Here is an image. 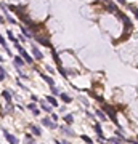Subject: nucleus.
Wrapping results in <instances>:
<instances>
[{
    "instance_id": "1",
    "label": "nucleus",
    "mask_w": 138,
    "mask_h": 144,
    "mask_svg": "<svg viewBox=\"0 0 138 144\" xmlns=\"http://www.w3.org/2000/svg\"><path fill=\"white\" fill-rule=\"evenodd\" d=\"M103 112H106L108 115H109V119H111L116 125H117V127H119V120H117V111L113 107V106H109V104H104L103 106ZM119 128H121V127H119Z\"/></svg>"
},
{
    "instance_id": "2",
    "label": "nucleus",
    "mask_w": 138,
    "mask_h": 144,
    "mask_svg": "<svg viewBox=\"0 0 138 144\" xmlns=\"http://www.w3.org/2000/svg\"><path fill=\"white\" fill-rule=\"evenodd\" d=\"M15 46H16V50L19 51V54L23 56V59H24L26 63H29V64H31V63H32V58H31V54L27 53V51H26V50H24V48H23V46H21L19 43H18V42L15 43Z\"/></svg>"
},
{
    "instance_id": "3",
    "label": "nucleus",
    "mask_w": 138,
    "mask_h": 144,
    "mask_svg": "<svg viewBox=\"0 0 138 144\" xmlns=\"http://www.w3.org/2000/svg\"><path fill=\"white\" fill-rule=\"evenodd\" d=\"M2 133L5 134V138H6V141H8V144H18V138L15 136V134H11L8 130H5V128H2Z\"/></svg>"
},
{
    "instance_id": "4",
    "label": "nucleus",
    "mask_w": 138,
    "mask_h": 144,
    "mask_svg": "<svg viewBox=\"0 0 138 144\" xmlns=\"http://www.w3.org/2000/svg\"><path fill=\"white\" fill-rule=\"evenodd\" d=\"M93 130H95V133L98 134V139H100L101 142H104V134H103V130H101V125H100L98 122H95V127H93Z\"/></svg>"
},
{
    "instance_id": "5",
    "label": "nucleus",
    "mask_w": 138,
    "mask_h": 144,
    "mask_svg": "<svg viewBox=\"0 0 138 144\" xmlns=\"http://www.w3.org/2000/svg\"><path fill=\"white\" fill-rule=\"evenodd\" d=\"M42 123H43L47 128H50V130H55V128H56V123H55L51 119H48V117H43V119H42Z\"/></svg>"
},
{
    "instance_id": "6",
    "label": "nucleus",
    "mask_w": 138,
    "mask_h": 144,
    "mask_svg": "<svg viewBox=\"0 0 138 144\" xmlns=\"http://www.w3.org/2000/svg\"><path fill=\"white\" fill-rule=\"evenodd\" d=\"M31 50H32V54H34V58H35L37 61H42V59H43V54H42V51H40V50H39V48L35 46V45H32V48H31Z\"/></svg>"
},
{
    "instance_id": "7",
    "label": "nucleus",
    "mask_w": 138,
    "mask_h": 144,
    "mask_svg": "<svg viewBox=\"0 0 138 144\" xmlns=\"http://www.w3.org/2000/svg\"><path fill=\"white\" fill-rule=\"evenodd\" d=\"M35 38H37V42H39L40 45H45V46H50V48H51V43H50V40H48V37H43V35H37Z\"/></svg>"
},
{
    "instance_id": "8",
    "label": "nucleus",
    "mask_w": 138,
    "mask_h": 144,
    "mask_svg": "<svg viewBox=\"0 0 138 144\" xmlns=\"http://www.w3.org/2000/svg\"><path fill=\"white\" fill-rule=\"evenodd\" d=\"M13 61H15V67H16V69H19V67H23L26 64V61L23 59V58H19V56H15Z\"/></svg>"
},
{
    "instance_id": "9",
    "label": "nucleus",
    "mask_w": 138,
    "mask_h": 144,
    "mask_svg": "<svg viewBox=\"0 0 138 144\" xmlns=\"http://www.w3.org/2000/svg\"><path fill=\"white\" fill-rule=\"evenodd\" d=\"M95 115H96L100 120H103V122H106V120H108V115H106L103 111H101V109H96V111H95Z\"/></svg>"
},
{
    "instance_id": "10",
    "label": "nucleus",
    "mask_w": 138,
    "mask_h": 144,
    "mask_svg": "<svg viewBox=\"0 0 138 144\" xmlns=\"http://www.w3.org/2000/svg\"><path fill=\"white\" fill-rule=\"evenodd\" d=\"M2 96H3V99H5V102H6V104H10V102H11V93L8 91V90H3V91H2Z\"/></svg>"
},
{
    "instance_id": "11",
    "label": "nucleus",
    "mask_w": 138,
    "mask_h": 144,
    "mask_svg": "<svg viewBox=\"0 0 138 144\" xmlns=\"http://www.w3.org/2000/svg\"><path fill=\"white\" fill-rule=\"evenodd\" d=\"M61 131L66 134V136H76V133H74V130H71V128H68V127H61Z\"/></svg>"
},
{
    "instance_id": "12",
    "label": "nucleus",
    "mask_w": 138,
    "mask_h": 144,
    "mask_svg": "<svg viewBox=\"0 0 138 144\" xmlns=\"http://www.w3.org/2000/svg\"><path fill=\"white\" fill-rule=\"evenodd\" d=\"M40 77L43 79V82H47L50 86H55V80L51 79V77H48V75H45V74H40Z\"/></svg>"
},
{
    "instance_id": "13",
    "label": "nucleus",
    "mask_w": 138,
    "mask_h": 144,
    "mask_svg": "<svg viewBox=\"0 0 138 144\" xmlns=\"http://www.w3.org/2000/svg\"><path fill=\"white\" fill-rule=\"evenodd\" d=\"M31 131H32V134H35V136H40L42 134V130L37 127V125H31Z\"/></svg>"
},
{
    "instance_id": "14",
    "label": "nucleus",
    "mask_w": 138,
    "mask_h": 144,
    "mask_svg": "<svg viewBox=\"0 0 138 144\" xmlns=\"http://www.w3.org/2000/svg\"><path fill=\"white\" fill-rule=\"evenodd\" d=\"M47 101L50 102V106H53V107H58V101H56V98H55V96H47Z\"/></svg>"
},
{
    "instance_id": "15",
    "label": "nucleus",
    "mask_w": 138,
    "mask_h": 144,
    "mask_svg": "<svg viewBox=\"0 0 138 144\" xmlns=\"http://www.w3.org/2000/svg\"><path fill=\"white\" fill-rule=\"evenodd\" d=\"M60 98H61L64 102H66V104H69V102L72 101V98H71V96H68L66 93H60Z\"/></svg>"
},
{
    "instance_id": "16",
    "label": "nucleus",
    "mask_w": 138,
    "mask_h": 144,
    "mask_svg": "<svg viewBox=\"0 0 138 144\" xmlns=\"http://www.w3.org/2000/svg\"><path fill=\"white\" fill-rule=\"evenodd\" d=\"M0 45H2V46L5 48V50H6V53H8V54H11V51L8 50V45H6V42H5V38L2 37V34H0Z\"/></svg>"
},
{
    "instance_id": "17",
    "label": "nucleus",
    "mask_w": 138,
    "mask_h": 144,
    "mask_svg": "<svg viewBox=\"0 0 138 144\" xmlns=\"http://www.w3.org/2000/svg\"><path fill=\"white\" fill-rule=\"evenodd\" d=\"M116 138H117L119 141H121V142H127V139H125L124 134L121 133V130H117V131H116Z\"/></svg>"
},
{
    "instance_id": "18",
    "label": "nucleus",
    "mask_w": 138,
    "mask_h": 144,
    "mask_svg": "<svg viewBox=\"0 0 138 144\" xmlns=\"http://www.w3.org/2000/svg\"><path fill=\"white\" fill-rule=\"evenodd\" d=\"M51 56H53V59H55V61H56V64H58V67H61V59H60V56H58V53H56V51H55V50L51 51Z\"/></svg>"
},
{
    "instance_id": "19",
    "label": "nucleus",
    "mask_w": 138,
    "mask_h": 144,
    "mask_svg": "<svg viewBox=\"0 0 138 144\" xmlns=\"http://www.w3.org/2000/svg\"><path fill=\"white\" fill-rule=\"evenodd\" d=\"M21 31H23V35H24L26 38H31V37H34V35H32V32H29V31H27V29H26L24 26H21Z\"/></svg>"
},
{
    "instance_id": "20",
    "label": "nucleus",
    "mask_w": 138,
    "mask_h": 144,
    "mask_svg": "<svg viewBox=\"0 0 138 144\" xmlns=\"http://www.w3.org/2000/svg\"><path fill=\"white\" fill-rule=\"evenodd\" d=\"M64 122H66L68 125H71L72 122H74V117H72V114H66V115H64Z\"/></svg>"
},
{
    "instance_id": "21",
    "label": "nucleus",
    "mask_w": 138,
    "mask_h": 144,
    "mask_svg": "<svg viewBox=\"0 0 138 144\" xmlns=\"http://www.w3.org/2000/svg\"><path fill=\"white\" fill-rule=\"evenodd\" d=\"M24 144H37V142H35V139L31 136V134H26V141H24Z\"/></svg>"
},
{
    "instance_id": "22",
    "label": "nucleus",
    "mask_w": 138,
    "mask_h": 144,
    "mask_svg": "<svg viewBox=\"0 0 138 144\" xmlns=\"http://www.w3.org/2000/svg\"><path fill=\"white\" fill-rule=\"evenodd\" d=\"M5 19H6L8 23H11V24H18V21H16V19H13L10 15H8V11H5Z\"/></svg>"
},
{
    "instance_id": "23",
    "label": "nucleus",
    "mask_w": 138,
    "mask_h": 144,
    "mask_svg": "<svg viewBox=\"0 0 138 144\" xmlns=\"http://www.w3.org/2000/svg\"><path fill=\"white\" fill-rule=\"evenodd\" d=\"M108 8L111 10V13H114V15H117V6L116 5H113V3H108Z\"/></svg>"
},
{
    "instance_id": "24",
    "label": "nucleus",
    "mask_w": 138,
    "mask_h": 144,
    "mask_svg": "<svg viewBox=\"0 0 138 144\" xmlns=\"http://www.w3.org/2000/svg\"><path fill=\"white\" fill-rule=\"evenodd\" d=\"M6 35H8V38H10V40H13L15 43L18 42V40H16V37L13 35V32H11V31H6Z\"/></svg>"
},
{
    "instance_id": "25",
    "label": "nucleus",
    "mask_w": 138,
    "mask_h": 144,
    "mask_svg": "<svg viewBox=\"0 0 138 144\" xmlns=\"http://www.w3.org/2000/svg\"><path fill=\"white\" fill-rule=\"evenodd\" d=\"M51 96H60V90L56 86H51Z\"/></svg>"
},
{
    "instance_id": "26",
    "label": "nucleus",
    "mask_w": 138,
    "mask_h": 144,
    "mask_svg": "<svg viewBox=\"0 0 138 144\" xmlns=\"http://www.w3.org/2000/svg\"><path fill=\"white\" fill-rule=\"evenodd\" d=\"M82 139H84L87 144H93V139H90V138L87 136V134H82Z\"/></svg>"
},
{
    "instance_id": "27",
    "label": "nucleus",
    "mask_w": 138,
    "mask_h": 144,
    "mask_svg": "<svg viewBox=\"0 0 138 144\" xmlns=\"http://www.w3.org/2000/svg\"><path fill=\"white\" fill-rule=\"evenodd\" d=\"M42 109H43L45 112H50V111H51V106H48V104H45V102H42Z\"/></svg>"
},
{
    "instance_id": "28",
    "label": "nucleus",
    "mask_w": 138,
    "mask_h": 144,
    "mask_svg": "<svg viewBox=\"0 0 138 144\" xmlns=\"http://www.w3.org/2000/svg\"><path fill=\"white\" fill-rule=\"evenodd\" d=\"M108 142H109V144H122L117 138H111V139H108Z\"/></svg>"
},
{
    "instance_id": "29",
    "label": "nucleus",
    "mask_w": 138,
    "mask_h": 144,
    "mask_svg": "<svg viewBox=\"0 0 138 144\" xmlns=\"http://www.w3.org/2000/svg\"><path fill=\"white\" fill-rule=\"evenodd\" d=\"M130 8H132V11H133V15H135V18L138 19V8H133L132 5H130Z\"/></svg>"
},
{
    "instance_id": "30",
    "label": "nucleus",
    "mask_w": 138,
    "mask_h": 144,
    "mask_svg": "<svg viewBox=\"0 0 138 144\" xmlns=\"http://www.w3.org/2000/svg\"><path fill=\"white\" fill-rule=\"evenodd\" d=\"M27 109H31V111H35L37 107H35V102H31L29 106H27Z\"/></svg>"
},
{
    "instance_id": "31",
    "label": "nucleus",
    "mask_w": 138,
    "mask_h": 144,
    "mask_svg": "<svg viewBox=\"0 0 138 144\" xmlns=\"http://www.w3.org/2000/svg\"><path fill=\"white\" fill-rule=\"evenodd\" d=\"M5 77H6V72H2V74H0V82H3Z\"/></svg>"
},
{
    "instance_id": "32",
    "label": "nucleus",
    "mask_w": 138,
    "mask_h": 144,
    "mask_svg": "<svg viewBox=\"0 0 138 144\" xmlns=\"http://www.w3.org/2000/svg\"><path fill=\"white\" fill-rule=\"evenodd\" d=\"M51 120L53 122H58V115L56 114H51Z\"/></svg>"
},
{
    "instance_id": "33",
    "label": "nucleus",
    "mask_w": 138,
    "mask_h": 144,
    "mask_svg": "<svg viewBox=\"0 0 138 144\" xmlns=\"http://www.w3.org/2000/svg\"><path fill=\"white\" fill-rule=\"evenodd\" d=\"M32 114L35 115V117H39V115H40V111H39V109H35V111H32Z\"/></svg>"
},
{
    "instance_id": "34",
    "label": "nucleus",
    "mask_w": 138,
    "mask_h": 144,
    "mask_svg": "<svg viewBox=\"0 0 138 144\" xmlns=\"http://www.w3.org/2000/svg\"><path fill=\"white\" fill-rule=\"evenodd\" d=\"M87 115H88V119H91V120H95V115H93V114H90V112H87Z\"/></svg>"
},
{
    "instance_id": "35",
    "label": "nucleus",
    "mask_w": 138,
    "mask_h": 144,
    "mask_svg": "<svg viewBox=\"0 0 138 144\" xmlns=\"http://www.w3.org/2000/svg\"><path fill=\"white\" fill-rule=\"evenodd\" d=\"M47 71H48V72H51V74L55 72V69H53V67H50V66H47Z\"/></svg>"
},
{
    "instance_id": "36",
    "label": "nucleus",
    "mask_w": 138,
    "mask_h": 144,
    "mask_svg": "<svg viewBox=\"0 0 138 144\" xmlns=\"http://www.w3.org/2000/svg\"><path fill=\"white\" fill-rule=\"evenodd\" d=\"M117 2L121 3V5H127V2H125V0H117Z\"/></svg>"
},
{
    "instance_id": "37",
    "label": "nucleus",
    "mask_w": 138,
    "mask_h": 144,
    "mask_svg": "<svg viewBox=\"0 0 138 144\" xmlns=\"http://www.w3.org/2000/svg\"><path fill=\"white\" fill-rule=\"evenodd\" d=\"M3 23H5V19H3L2 16H0V24H3Z\"/></svg>"
},
{
    "instance_id": "38",
    "label": "nucleus",
    "mask_w": 138,
    "mask_h": 144,
    "mask_svg": "<svg viewBox=\"0 0 138 144\" xmlns=\"http://www.w3.org/2000/svg\"><path fill=\"white\" fill-rule=\"evenodd\" d=\"M63 144H71V142H69V139H64V142H63Z\"/></svg>"
},
{
    "instance_id": "39",
    "label": "nucleus",
    "mask_w": 138,
    "mask_h": 144,
    "mask_svg": "<svg viewBox=\"0 0 138 144\" xmlns=\"http://www.w3.org/2000/svg\"><path fill=\"white\" fill-rule=\"evenodd\" d=\"M2 72H5V71H3V67H2V66H0V74H2Z\"/></svg>"
},
{
    "instance_id": "40",
    "label": "nucleus",
    "mask_w": 138,
    "mask_h": 144,
    "mask_svg": "<svg viewBox=\"0 0 138 144\" xmlns=\"http://www.w3.org/2000/svg\"><path fill=\"white\" fill-rule=\"evenodd\" d=\"M55 144H61V142H60V141H56V139H55Z\"/></svg>"
},
{
    "instance_id": "41",
    "label": "nucleus",
    "mask_w": 138,
    "mask_h": 144,
    "mask_svg": "<svg viewBox=\"0 0 138 144\" xmlns=\"http://www.w3.org/2000/svg\"><path fill=\"white\" fill-rule=\"evenodd\" d=\"M104 2H108V3H109V0H104Z\"/></svg>"
},
{
    "instance_id": "42",
    "label": "nucleus",
    "mask_w": 138,
    "mask_h": 144,
    "mask_svg": "<svg viewBox=\"0 0 138 144\" xmlns=\"http://www.w3.org/2000/svg\"><path fill=\"white\" fill-rule=\"evenodd\" d=\"M136 139H138V136H136Z\"/></svg>"
}]
</instances>
